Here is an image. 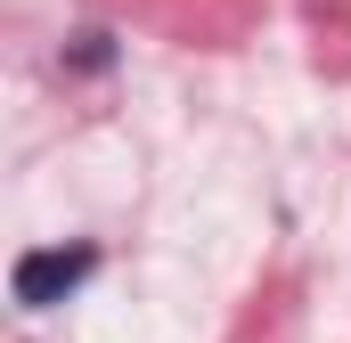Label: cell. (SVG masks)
I'll use <instances>...</instances> for the list:
<instances>
[{"label":"cell","mask_w":351,"mask_h":343,"mask_svg":"<svg viewBox=\"0 0 351 343\" xmlns=\"http://www.w3.org/2000/svg\"><path fill=\"white\" fill-rule=\"evenodd\" d=\"M114 58H123V49H114V33H106V25H90V33L66 41V74H114Z\"/></svg>","instance_id":"cell-2"},{"label":"cell","mask_w":351,"mask_h":343,"mask_svg":"<svg viewBox=\"0 0 351 343\" xmlns=\"http://www.w3.org/2000/svg\"><path fill=\"white\" fill-rule=\"evenodd\" d=\"M90 278H98V246L90 237H74V246H33V254H16V270H8V294L25 311H58L66 294H82Z\"/></svg>","instance_id":"cell-1"}]
</instances>
